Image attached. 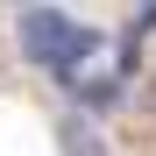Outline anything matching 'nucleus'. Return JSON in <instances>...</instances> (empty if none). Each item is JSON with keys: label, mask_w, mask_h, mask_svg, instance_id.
I'll return each mask as SVG.
<instances>
[{"label": "nucleus", "mask_w": 156, "mask_h": 156, "mask_svg": "<svg viewBox=\"0 0 156 156\" xmlns=\"http://www.w3.org/2000/svg\"><path fill=\"white\" fill-rule=\"evenodd\" d=\"M85 107H114V85H107V78H92V85H85ZM85 107H78V114H85Z\"/></svg>", "instance_id": "7ed1b4c3"}, {"label": "nucleus", "mask_w": 156, "mask_h": 156, "mask_svg": "<svg viewBox=\"0 0 156 156\" xmlns=\"http://www.w3.org/2000/svg\"><path fill=\"white\" fill-rule=\"evenodd\" d=\"M14 36H21V50H29V64L57 71V78H78V64L99 50V29H78V21L57 14V7H29L14 21Z\"/></svg>", "instance_id": "f257e3e1"}, {"label": "nucleus", "mask_w": 156, "mask_h": 156, "mask_svg": "<svg viewBox=\"0 0 156 156\" xmlns=\"http://www.w3.org/2000/svg\"><path fill=\"white\" fill-rule=\"evenodd\" d=\"M142 107H149V114H156V85H149V92H142Z\"/></svg>", "instance_id": "20e7f679"}, {"label": "nucleus", "mask_w": 156, "mask_h": 156, "mask_svg": "<svg viewBox=\"0 0 156 156\" xmlns=\"http://www.w3.org/2000/svg\"><path fill=\"white\" fill-rule=\"evenodd\" d=\"M57 149L64 156H107V135L92 128V114H64L57 121Z\"/></svg>", "instance_id": "f03ea898"}]
</instances>
